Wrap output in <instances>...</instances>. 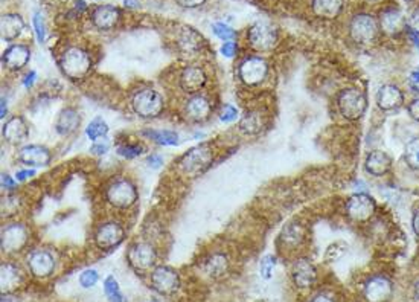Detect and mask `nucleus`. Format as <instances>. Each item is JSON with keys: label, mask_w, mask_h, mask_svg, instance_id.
Segmentation results:
<instances>
[{"label": "nucleus", "mask_w": 419, "mask_h": 302, "mask_svg": "<svg viewBox=\"0 0 419 302\" xmlns=\"http://www.w3.org/2000/svg\"><path fill=\"white\" fill-rule=\"evenodd\" d=\"M310 8L314 17L322 20H337L345 13L346 0H311Z\"/></svg>", "instance_id": "7c9ffc66"}, {"label": "nucleus", "mask_w": 419, "mask_h": 302, "mask_svg": "<svg viewBox=\"0 0 419 302\" xmlns=\"http://www.w3.org/2000/svg\"><path fill=\"white\" fill-rule=\"evenodd\" d=\"M213 159H215V150L209 142H203V144L189 148L186 153L180 156L177 170L181 176L195 179L211 168Z\"/></svg>", "instance_id": "0eeeda50"}, {"label": "nucleus", "mask_w": 419, "mask_h": 302, "mask_svg": "<svg viewBox=\"0 0 419 302\" xmlns=\"http://www.w3.org/2000/svg\"><path fill=\"white\" fill-rule=\"evenodd\" d=\"M108 132H110V127L102 116H95L92 121L87 124L85 130H84L85 138L90 142H97L99 139L107 138Z\"/></svg>", "instance_id": "e433bc0d"}, {"label": "nucleus", "mask_w": 419, "mask_h": 302, "mask_svg": "<svg viewBox=\"0 0 419 302\" xmlns=\"http://www.w3.org/2000/svg\"><path fill=\"white\" fill-rule=\"evenodd\" d=\"M28 270L25 264H20L14 258H6L0 266V285H2V295H11L23 287L26 281Z\"/></svg>", "instance_id": "4be33fe9"}, {"label": "nucleus", "mask_w": 419, "mask_h": 302, "mask_svg": "<svg viewBox=\"0 0 419 302\" xmlns=\"http://www.w3.org/2000/svg\"><path fill=\"white\" fill-rule=\"evenodd\" d=\"M212 33L217 38H220L221 42H232V40L236 38V31L229 26L224 22H215L212 23Z\"/></svg>", "instance_id": "a19ab883"}, {"label": "nucleus", "mask_w": 419, "mask_h": 302, "mask_svg": "<svg viewBox=\"0 0 419 302\" xmlns=\"http://www.w3.org/2000/svg\"><path fill=\"white\" fill-rule=\"evenodd\" d=\"M395 296V281L386 272H370L360 283V298L365 302H391Z\"/></svg>", "instance_id": "f8f14e48"}, {"label": "nucleus", "mask_w": 419, "mask_h": 302, "mask_svg": "<svg viewBox=\"0 0 419 302\" xmlns=\"http://www.w3.org/2000/svg\"><path fill=\"white\" fill-rule=\"evenodd\" d=\"M25 28L26 23L19 13H6L2 15V20H0V34H2V40L10 45L14 43L15 40L23 34Z\"/></svg>", "instance_id": "2f4dec72"}, {"label": "nucleus", "mask_w": 419, "mask_h": 302, "mask_svg": "<svg viewBox=\"0 0 419 302\" xmlns=\"http://www.w3.org/2000/svg\"><path fill=\"white\" fill-rule=\"evenodd\" d=\"M33 28H34L37 42L43 45L46 42V23H44V17L42 13H35L33 15Z\"/></svg>", "instance_id": "c03bdc74"}, {"label": "nucleus", "mask_w": 419, "mask_h": 302, "mask_svg": "<svg viewBox=\"0 0 419 302\" xmlns=\"http://www.w3.org/2000/svg\"><path fill=\"white\" fill-rule=\"evenodd\" d=\"M404 110L410 121L419 125V95L418 97H412L407 101Z\"/></svg>", "instance_id": "a18cd8bd"}, {"label": "nucleus", "mask_w": 419, "mask_h": 302, "mask_svg": "<svg viewBox=\"0 0 419 302\" xmlns=\"http://www.w3.org/2000/svg\"><path fill=\"white\" fill-rule=\"evenodd\" d=\"M33 57V49L26 43H11L2 52V66L13 74H19L25 70Z\"/></svg>", "instance_id": "b1692460"}, {"label": "nucleus", "mask_w": 419, "mask_h": 302, "mask_svg": "<svg viewBox=\"0 0 419 302\" xmlns=\"http://www.w3.org/2000/svg\"><path fill=\"white\" fill-rule=\"evenodd\" d=\"M116 154L125 159V161H133L145 154L147 147L140 141H122L115 147Z\"/></svg>", "instance_id": "c9c22d12"}, {"label": "nucleus", "mask_w": 419, "mask_h": 302, "mask_svg": "<svg viewBox=\"0 0 419 302\" xmlns=\"http://www.w3.org/2000/svg\"><path fill=\"white\" fill-rule=\"evenodd\" d=\"M305 238H306L305 226L302 223H299V221H290L288 225L284 226L278 244L282 252L296 253L299 248H302Z\"/></svg>", "instance_id": "c756f323"}, {"label": "nucleus", "mask_w": 419, "mask_h": 302, "mask_svg": "<svg viewBox=\"0 0 419 302\" xmlns=\"http://www.w3.org/2000/svg\"><path fill=\"white\" fill-rule=\"evenodd\" d=\"M89 151H90V154L97 156V157L106 156L110 151V141L107 138H104V139H99L97 142H92Z\"/></svg>", "instance_id": "49530a36"}, {"label": "nucleus", "mask_w": 419, "mask_h": 302, "mask_svg": "<svg viewBox=\"0 0 419 302\" xmlns=\"http://www.w3.org/2000/svg\"><path fill=\"white\" fill-rule=\"evenodd\" d=\"M346 34L350 42L360 49L374 47L383 37L377 14L365 10L350 15L346 23Z\"/></svg>", "instance_id": "f257e3e1"}, {"label": "nucleus", "mask_w": 419, "mask_h": 302, "mask_svg": "<svg viewBox=\"0 0 419 302\" xmlns=\"http://www.w3.org/2000/svg\"><path fill=\"white\" fill-rule=\"evenodd\" d=\"M93 244L95 248L102 252L115 251L125 241L126 229L121 220L108 218L101 221L93 230Z\"/></svg>", "instance_id": "dca6fc26"}, {"label": "nucleus", "mask_w": 419, "mask_h": 302, "mask_svg": "<svg viewBox=\"0 0 419 302\" xmlns=\"http://www.w3.org/2000/svg\"><path fill=\"white\" fill-rule=\"evenodd\" d=\"M28 273L35 278V280H49L58 270L60 258L58 253L47 246H38V248H31L23 258Z\"/></svg>", "instance_id": "6e6552de"}, {"label": "nucleus", "mask_w": 419, "mask_h": 302, "mask_svg": "<svg viewBox=\"0 0 419 302\" xmlns=\"http://www.w3.org/2000/svg\"><path fill=\"white\" fill-rule=\"evenodd\" d=\"M343 211L355 225H370L378 216V202L369 191H359L346 197Z\"/></svg>", "instance_id": "9d476101"}, {"label": "nucleus", "mask_w": 419, "mask_h": 302, "mask_svg": "<svg viewBox=\"0 0 419 302\" xmlns=\"http://www.w3.org/2000/svg\"><path fill=\"white\" fill-rule=\"evenodd\" d=\"M58 69L70 81H81L93 69L92 54L80 45H69L58 55Z\"/></svg>", "instance_id": "423d86ee"}, {"label": "nucleus", "mask_w": 419, "mask_h": 302, "mask_svg": "<svg viewBox=\"0 0 419 302\" xmlns=\"http://www.w3.org/2000/svg\"><path fill=\"white\" fill-rule=\"evenodd\" d=\"M347 252H350V244H347L345 240H336L325 249L323 261H325L327 264L338 263V261H342L347 255Z\"/></svg>", "instance_id": "4c0bfd02"}, {"label": "nucleus", "mask_w": 419, "mask_h": 302, "mask_svg": "<svg viewBox=\"0 0 419 302\" xmlns=\"http://www.w3.org/2000/svg\"><path fill=\"white\" fill-rule=\"evenodd\" d=\"M149 287L161 296H174L181 287V278L179 270L168 264H157L148 273Z\"/></svg>", "instance_id": "a211bd4d"}, {"label": "nucleus", "mask_w": 419, "mask_h": 302, "mask_svg": "<svg viewBox=\"0 0 419 302\" xmlns=\"http://www.w3.org/2000/svg\"><path fill=\"white\" fill-rule=\"evenodd\" d=\"M246 42L253 54H270L279 45V31L270 22L256 20L246 31Z\"/></svg>", "instance_id": "9b49d317"}, {"label": "nucleus", "mask_w": 419, "mask_h": 302, "mask_svg": "<svg viewBox=\"0 0 419 302\" xmlns=\"http://www.w3.org/2000/svg\"><path fill=\"white\" fill-rule=\"evenodd\" d=\"M319 267L310 257L297 255L290 263V281L297 292H311L319 284Z\"/></svg>", "instance_id": "2eb2a0df"}, {"label": "nucleus", "mask_w": 419, "mask_h": 302, "mask_svg": "<svg viewBox=\"0 0 419 302\" xmlns=\"http://www.w3.org/2000/svg\"><path fill=\"white\" fill-rule=\"evenodd\" d=\"M374 104L379 113H398L407 104V90L398 81H384L377 87Z\"/></svg>", "instance_id": "ddd939ff"}, {"label": "nucleus", "mask_w": 419, "mask_h": 302, "mask_svg": "<svg viewBox=\"0 0 419 302\" xmlns=\"http://www.w3.org/2000/svg\"><path fill=\"white\" fill-rule=\"evenodd\" d=\"M220 54L229 60L235 58L236 55H238V43H236L235 40H232V42H224L220 46Z\"/></svg>", "instance_id": "09e8293b"}, {"label": "nucleus", "mask_w": 419, "mask_h": 302, "mask_svg": "<svg viewBox=\"0 0 419 302\" xmlns=\"http://www.w3.org/2000/svg\"><path fill=\"white\" fill-rule=\"evenodd\" d=\"M410 295H412L413 301L419 302V273L413 278L412 284H410Z\"/></svg>", "instance_id": "bf43d9fd"}, {"label": "nucleus", "mask_w": 419, "mask_h": 302, "mask_svg": "<svg viewBox=\"0 0 419 302\" xmlns=\"http://www.w3.org/2000/svg\"><path fill=\"white\" fill-rule=\"evenodd\" d=\"M174 2L180 8H185V10H195V8L203 6L208 0H174Z\"/></svg>", "instance_id": "5fc2aeb1"}, {"label": "nucleus", "mask_w": 419, "mask_h": 302, "mask_svg": "<svg viewBox=\"0 0 419 302\" xmlns=\"http://www.w3.org/2000/svg\"><path fill=\"white\" fill-rule=\"evenodd\" d=\"M126 261L138 273H149L159 264V249L151 240H134L126 249Z\"/></svg>", "instance_id": "4468645a"}, {"label": "nucleus", "mask_w": 419, "mask_h": 302, "mask_svg": "<svg viewBox=\"0 0 419 302\" xmlns=\"http://www.w3.org/2000/svg\"><path fill=\"white\" fill-rule=\"evenodd\" d=\"M90 25L98 31H113L121 20V10L112 3H102L93 6L89 13Z\"/></svg>", "instance_id": "bb28decb"}, {"label": "nucleus", "mask_w": 419, "mask_h": 302, "mask_svg": "<svg viewBox=\"0 0 419 302\" xmlns=\"http://www.w3.org/2000/svg\"><path fill=\"white\" fill-rule=\"evenodd\" d=\"M81 121H83V116L80 113V110L72 106L63 107L54 121V130L58 136L69 138L80 130Z\"/></svg>", "instance_id": "cd10ccee"}, {"label": "nucleus", "mask_w": 419, "mask_h": 302, "mask_svg": "<svg viewBox=\"0 0 419 302\" xmlns=\"http://www.w3.org/2000/svg\"><path fill=\"white\" fill-rule=\"evenodd\" d=\"M278 266V257L273 255V253H268V255H264L259 261V275L264 280H272L274 269Z\"/></svg>", "instance_id": "ea45409f"}, {"label": "nucleus", "mask_w": 419, "mask_h": 302, "mask_svg": "<svg viewBox=\"0 0 419 302\" xmlns=\"http://www.w3.org/2000/svg\"><path fill=\"white\" fill-rule=\"evenodd\" d=\"M407 86H418L419 87V65H416L412 70H410Z\"/></svg>", "instance_id": "052dcab7"}, {"label": "nucleus", "mask_w": 419, "mask_h": 302, "mask_svg": "<svg viewBox=\"0 0 419 302\" xmlns=\"http://www.w3.org/2000/svg\"><path fill=\"white\" fill-rule=\"evenodd\" d=\"M336 113L346 122H359L368 115L369 97L360 86H346L334 97Z\"/></svg>", "instance_id": "f03ea898"}, {"label": "nucleus", "mask_w": 419, "mask_h": 302, "mask_svg": "<svg viewBox=\"0 0 419 302\" xmlns=\"http://www.w3.org/2000/svg\"><path fill=\"white\" fill-rule=\"evenodd\" d=\"M35 81H37V72H35V70H28V72L25 75H23V78H22V86L25 87L26 90H31L34 87Z\"/></svg>", "instance_id": "4d7b16f0"}, {"label": "nucleus", "mask_w": 419, "mask_h": 302, "mask_svg": "<svg viewBox=\"0 0 419 302\" xmlns=\"http://www.w3.org/2000/svg\"><path fill=\"white\" fill-rule=\"evenodd\" d=\"M176 49L180 54V57L186 60H194L199 57L203 51L204 40L202 34L191 26H181L176 34Z\"/></svg>", "instance_id": "5701e85b"}, {"label": "nucleus", "mask_w": 419, "mask_h": 302, "mask_svg": "<svg viewBox=\"0 0 419 302\" xmlns=\"http://www.w3.org/2000/svg\"><path fill=\"white\" fill-rule=\"evenodd\" d=\"M200 269L211 280H221L231 270V258L224 251H213L202 261Z\"/></svg>", "instance_id": "c85d7f7f"}, {"label": "nucleus", "mask_w": 419, "mask_h": 302, "mask_svg": "<svg viewBox=\"0 0 419 302\" xmlns=\"http://www.w3.org/2000/svg\"><path fill=\"white\" fill-rule=\"evenodd\" d=\"M406 37L409 38V42L415 46V49L419 54V33L415 29H412L410 26L406 28Z\"/></svg>", "instance_id": "13d9d810"}, {"label": "nucleus", "mask_w": 419, "mask_h": 302, "mask_svg": "<svg viewBox=\"0 0 419 302\" xmlns=\"http://www.w3.org/2000/svg\"><path fill=\"white\" fill-rule=\"evenodd\" d=\"M235 75L244 87H247V89H258V87L270 81L272 65L265 55L247 54L236 63Z\"/></svg>", "instance_id": "39448f33"}, {"label": "nucleus", "mask_w": 419, "mask_h": 302, "mask_svg": "<svg viewBox=\"0 0 419 302\" xmlns=\"http://www.w3.org/2000/svg\"><path fill=\"white\" fill-rule=\"evenodd\" d=\"M104 200L112 209L130 211L139 202V189L129 177H115L104 188Z\"/></svg>", "instance_id": "1a4fd4ad"}, {"label": "nucleus", "mask_w": 419, "mask_h": 302, "mask_svg": "<svg viewBox=\"0 0 419 302\" xmlns=\"http://www.w3.org/2000/svg\"><path fill=\"white\" fill-rule=\"evenodd\" d=\"M406 2H418V0H406Z\"/></svg>", "instance_id": "69168bd1"}, {"label": "nucleus", "mask_w": 419, "mask_h": 302, "mask_svg": "<svg viewBox=\"0 0 419 302\" xmlns=\"http://www.w3.org/2000/svg\"><path fill=\"white\" fill-rule=\"evenodd\" d=\"M124 6L129 8V10H133V8L139 6V0H124Z\"/></svg>", "instance_id": "e2e57ef3"}, {"label": "nucleus", "mask_w": 419, "mask_h": 302, "mask_svg": "<svg viewBox=\"0 0 419 302\" xmlns=\"http://www.w3.org/2000/svg\"><path fill=\"white\" fill-rule=\"evenodd\" d=\"M98 283H99V272L97 269H92V267L84 269L83 272L78 275V284L85 290L93 289Z\"/></svg>", "instance_id": "79ce46f5"}, {"label": "nucleus", "mask_w": 419, "mask_h": 302, "mask_svg": "<svg viewBox=\"0 0 419 302\" xmlns=\"http://www.w3.org/2000/svg\"><path fill=\"white\" fill-rule=\"evenodd\" d=\"M102 290H104V295L108 302H129L122 293L120 283H117L113 275L104 278V281H102Z\"/></svg>", "instance_id": "58836bf2"}, {"label": "nucleus", "mask_w": 419, "mask_h": 302, "mask_svg": "<svg viewBox=\"0 0 419 302\" xmlns=\"http://www.w3.org/2000/svg\"><path fill=\"white\" fill-rule=\"evenodd\" d=\"M213 113V101L206 93L188 95L181 104V115L191 124L208 122Z\"/></svg>", "instance_id": "aec40b11"}, {"label": "nucleus", "mask_w": 419, "mask_h": 302, "mask_svg": "<svg viewBox=\"0 0 419 302\" xmlns=\"http://www.w3.org/2000/svg\"><path fill=\"white\" fill-rule=\"evenodd\" d=\"M35 174H37V170L26 168V166H23L22 170L15 171L14 177H15V180L20 182V184H23V182H28V180L33 179V177H35Z\"/></svg>", "instance_id": "603ef678"}, {"label": "nucleus", "mask_w": 419, "mask_h": 302, "mask_svg": "<svg viewBox=\"0 0 419 302\" xmlns=\"http://www.w3.org/2000/svg\"><path fill=\"white\" fill-rule=\"evenodd\" d=\"M410 229H412L413 235L419 240V203L412 209V214H410Z\"/></svg>", "instance_id": "864d4df0"}, {"label": "nucleus", "mask_w": 419, "mask_h": 302, "mask_svg": "<svg viewBox=\"0 0 419 302\" xmlns=\"http://www.w3.org/2000/svg\"><path fill=\"white\" fill-rule=\"evenodd\" d=\"M361 166L363 173H365L369 179L384 180L393 174L395 161L389 151L375 147L366 151Z\"/></svg>", "instance_id": "f3484780"}, {"label": "nucleus", "mask_w": 419, "mask_h": 302, "mask_svg": "<svg viewBox=\"0 0 419 302\" xmlns=\"http://www.w3.org/2000/svg\"><path fill=\"white\" fill-rule=\"evenodd\" d=\"M401 162L410 173H419V134H415V136L406 141L404 148H402Z\"/></svg>", "instance_id": "f704fd0d"}, {"label": "nucleus", "mask_w": 419, "mask_h": 302, "mask_svg": "<svg viewBox=\"0 0 419 302\" xmlns=\"http://www.w3.org/2000/svg\"><path fill=\"white\" fill-rule=\"evenodd\" d=\"M208 81L209 75L206 69H204V66L199 65V63H188V65L180 69L177 75L179 89L183 92L186 97L188 95L202 93L206 89Z\"/></svg>", "instance_id": "412c9836"}, {"label": "nucleus", "mask_w": 419, "mask_h": 302, "mask_svg": "<svg viewBox=\"0 0 419 302\" xmlns=\"http://www.w3.org/2000/svg\"><path fill=\"white\" fill-rule=\"evenodd\" d=\"M0 118H2V121L8 118V100L5 97H2V107H0Z\"/></svg>", "instance_id": "680f3d73"}, {"label": "nucleus", "mask_w": 419, "mask_h": 302, "mask_svg": "<svg viewBox=\"0 0 419 302\" xmlns=\"http://www.w3.org/2000/svg\"><path fill=\"white\" fill-rule=\"evenodd\" d=\"M407 26H410V28L418 31V33H419V3L415 5L413 10L410 11L409 17H407Z\"/></svg>", "instance_id": "6e6d98bb"}, {"label": "nucleus", "mask_w": 419, "mask_h": 302, "mask_svg": "<svg viewBox=\"0 0 419 302\" xmlns=\"http://www.w3.org/2000/svg\"><path fill=\"white\" fill-rule=\"evenodd\" d=\"M366 3H386V0H365Z\"/></svg>", "instance_id": "0e129e2a"}, {"label": "nucleus", "mask_w": 419, "mask_h": 302, "mask_svg": "<svg viewBox=\"0 0 419 302\" xmlns=\"http://www.w3.org/2000/svg\"><path fill=\"white\" fill-rule=\"evenodd\" d=\"M17 184L19 182L15 180L14 176L8 173L2 174V179H0V185H2V189L5 193H14V191H17Z\"/></svg>", "instance_id": "8fccbe9b"}, {"label": "nucleus", "mask_w": 419, "mask_h": 302, "mask_svg": "<svg viewBox=\"0 0 419 302\" xmlns=\"http://www.w3.org/2000/svg\"><path fill=\"white\" fill-rule=\"evenodd\" d=\"M129 104L131 112L144 121L159 119L167 109V101L161 90L153 86H138L130 93Z\"/></svg>", "instance_id": "20e7f679"}, {"label": "nucleus", "mask_w": 419, "mask_h": 302, "mask_svg": "<svg viewBox=\"0 0 419 302\" xmlns=\"http://www.w3.org/2000/svg\"><path fill=\"white\" fill-rule=\"evenodd\" d=\"M17 161L26 166V168H42V166L51 165L52 151L42 144H25L17 148Z\"/></svg>", "instance_id": "393cba45"}, {"label": "nucleus", "mask_w": 419, "mask_h": 302, "mask_svg": "<svg viewBox=\"0 0 419 302\" xmlns=\"http://www.w3.org/2000/svg\"><path fill=\"white\" fill-rule=\"evenodd\" d=\"M383 37L397 38L406 34L407 17L397 3H384L377 14Z\"/></svg>", "instance_id": "6ab92c4d"}, {"label": "nucleus", "mask_w": 419, "mask_h": 302, "mask_svg": "<svg viewBox=\"0 0 419 302\" xmlns=\"http://www.w3.org/2000/svg\"><path fill=\"white\" fill-rule=\"evenodd\" d=\"M33 241V229L23 220H6L0 229V249L6 258L25 255Z\"/></svg>", "instance_id": "7ed1b4c3"}, {"label": "nucleus", "mask_w": 419, "mask_h": 302, "mask_svg": "<svg viewBox=\"0 0 419 302\" xmlns=\"http://www.w3.org/2000/svg\"><path fill=\"white\" fill-rule=\"evenodd\" d=\"M145 164H147L148 168H151V170H159V168H162V166H163L165 159H163V156L159 154V153H151V154H148V156H147Z\"/></svg>", "instance_id": "3c124183"}, {"label": "nucleus", "mask_w": 419, "mask_h": 302, "mask_svg": "<svg viewBox=\"0 0 419 302\" xmlns=\"http://www.w3.org/2000/svg\"><path fill=\"white\" fill-rule=\"evenodd\" d=\"M306 302H338V298L333 292L328 290H318L313 295L308 296Z\"/></svg>", "instance_id": "de8ad7c7"}, {"label": "nucleus", "mask_w": 419, "mask_h": 302, "mask_svg": "<svg viewBox=\"0 0 419 302\" xmlns=\"http://www.w3.org/2000/svg\"><path fill=\"white\" fill-rule=\"evenodd\" d=\"M265 129V115L259 109H252L244 113L238 121V130L244 136H259Z\"/></svg>", "instance_id": "473e14b6"}, {"label": "nucleus", "mask_w": 419, "mask_h": 302, "mask_svg": "<svg viewBox=\"0 0 419 302\" xmlns=\"http://www.w3.org/2000/svg\"><path fill=\"white\" fill-rule=\"evenodd\" d=\"M2 138L8 145L22 147L29 138V125L22 115L8 116L2 124Z\"/></svg>", "instance_id": "a878e982"}, {"label": "nucleus", "mask_w": 419, "mask_h": 302, "mask_svg": "<svg viewBox=\"0 0 419 302\" xmlns=\"http://www.w3.org/2000/svg\"><path fill=\"white\" fill-rule=\"evenodd\" d=\"M240 118H241L240 110L236 109L233 104H223L218 112V119L223 124H232L235 121H238Z\"/></svg>", "instance_id": "37998d69"}, {"label": "nucleus", "mask_w": 419, "mask_h": 302, "mask_svg": "<svg viewBox=\"0 0 419 302\" xmlns=\"http://www.w3.org/2000/svg\"><path fill=\"white\" fill-rule=\"evenodd\" d=\"M140 134L161 147H176L180 144V134L168 129H145Z\"/></svg>", "instance_id": "72a5a7b5"}]
</instances>
